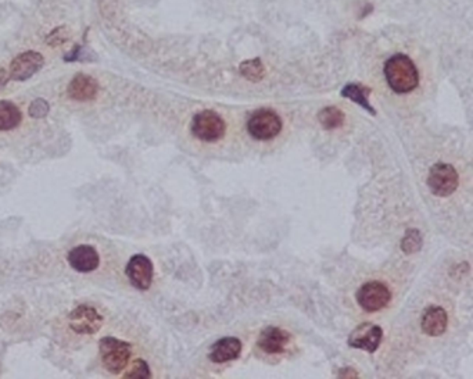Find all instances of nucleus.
I'll return each instance as SVG.
<instances>
[{
    "label": "nucleus",
    "mask_w": 473,
    "mask_h": 379,
    "mask_svg": "<svg viewBox=\"0 0 473 379\" xmlns=\"http://www.w3.org/2000/svg\"><path fill=\"white\" fill-rule=\"evenodd\" d=\"M385 77L396 93H410L419 85V72L414 62L406 55L392 56L385 64Z\"/></svg>",
    "instance_id": "nucleus-1"
},
{
    "label": "nucleus",
    "mask_w": 473,
    "mask_h": 379,
    "mask_svg": "<svg viewBox=\"0 0 473 379\" xmlns=\"http://www.w3.org/2000/svg\"><path fill=\"white\" fill-rule=\"evenodd\" d=\"M99 350L105 368L116 375L121 374L126 368L132 354L131 343L112 336L103 338L100 340Z\"/></svg>",
    "instance_id": "nucleus-2"
},
{
    "label": "nucleus",
    "mask_w": 473,
    "mask_h": 379,
    "mask_svg": "<svg viewBox=\"0 0 473 379\" xmlns=\"http://www.w3.org/2000/svg\"><path fill=\"white\" fill-rule=\"evenodd\" d=\"M282 119L271 109L255 110L248 121L247 131L257 140H271L282 131Z\"/></svg>",
    "instance_id": "nucleus-3"
},
{
    "label": "nucleus",
    "mask_w": 473,
    "mask_h": 379,
    "mask_svg": "<svg viewBox=\"0 0 473 379\" xmlns=\"http://www.w3.org/2000/svg\"><path fill=\"white\" fill-rule=\"evenodd\" d=\"M225 121L213 110H203L193 117L192 133L203 142H217L224 138Z\"/></svg>",
    "instance_id": "nucleus-4"
},
{
    "label": "nucleus",
    "mask_w": 473,
    "mask_h": 379,
    "mask_svg": "<svg viewBox=\"0 0 473 379\" xmlns=\"http://www.w3.org/2000/svg\"><path fill=\"white\" fill-rule=\"evenodd\" d=\"M458 173L451 164L437 163L429 171L427 187L433 194L439 197H447L453 194L458 188Z\"/></svg>",
    "instance_id": "nucleus-5"
},
{
    "label": "nucleus",
    "mask_w": 473,
    "mask_h": 379,
    "mask_svg": "<svg viewBox=\"0 0 473 379\" xmlns=\"http://www.w3.org/2000/svg\"><path fill=\"white\" fill-rule=\"evenodd\" d=\"M392 300L389 288L382 282H368L357 292V302L359 307L368 313H376L385 309Z\"/></svg>",
    "instance_id": "nucleus-6"
},
{
    "label": "nucleus",
    "mask_w": 473,
    "mask_h": 379,
    "mask_svg": "<svg viewBox=\"0 0 473 379\" xmlns=\"http://www.w3.org/2000/svg\"><path fill=\"white\" fill-rule=\"evenodd\" d=\"M125 274L131 285L138 291H147L152 286L154 268L153 262L145 254H135L126 264Z\"/></svg>",
    "instance_id": "nucleus-7"
},
{
    "label": "nucleus",
    "mask_w": 473,
    "mask_h": 379,
    "mask_svg": "<svg viewBox=\"0 0 473 379\" xmlns=\"http://www.w3.org/2000/svg\"><path fill=\"white\" fill-rule=\"evenodd\" d=\"M68 319L71 329L81 335H93L103 325V316L95 307L86 305L74 309Z\"/></svg>",
    "instance_id": "nucleus-8"
},
{
    "label": "nucleus",
    "mask_w": 473,
    "mask_h": 379,
    "mask_svg": "<svg viewBox=\"0 0 473 379\" xmlns=\"http://www.w3.org/2000/svg\"><path fill=\"white\" fill-rule=\"evenodd\" d=\"M383 339V331L380 326L372 322H362L349 336V345L354 349H361L368 353H375Z\"/></svg>",
    "instance_id": "nucleus-9"
},
{
    "label": "nucleus",
    "mask_w": 473,
    "mask_h": 379,
    "mask_svg": "<svg viewBox=\"0 0 473 379\" xmlns=\"http://www.w3.org/2000/svg\"><path fill=\"white\" fill-rule=\"evenodd\" d=\"M44 56L38 52L28 51L18 55L10 64V77L14 81H27L44 67Z\"/></svg>",
    "instance_id": "nucleus-10"
},
{
    "label": "nucleus",
    "mask_w": 473,
    "mask_h": 379,
    "mask_svg": "<svg viewBox=\"0 0 473 379\" xmlns=\"http://www.w3.org/2000/svg\"><path fill=\"white\" fill-rule=\"evenodd\" d=\"M289 342H291L289 332L278 326H268L264 331H261L257 345L267 354H279L285 352V347L288 346Z\"/></svg>",
    "instance_id": "nucleus-11"
},
{
    "label": "nucleus",
    "mask_w": 473,
    "mask_h": 379,
    "mask_svg": "<svg viewBox=\"0 0 473 379\" xmlns=\"http://www.w3.org/2000/svg\"><path fill=\"white\" fill-rule=\"evenodd\" d=\"M68 96L76 102L93 100L99 93L98 81L86 74H76L68 85Z\"/></svg>",
    "instance_id": "nucleus-12"
},
{
    "label": "nucleus",
    "mask_w": 473,
    "mask_h": 379,
    "mask_svg": "<svg viewBox=\"0 0 473 379\" xmlns=\"http://www.w3.org/2000/svg\"><path fill=\"white\" fill-rule=\"evenodd\" d=\"M68 264L78 272H92L100 264L99 253L89 245H79L67 255Z\"/></svg>",
    "instance_id": "nucleus-13"
},
{
    "label": "nucleus",
    "mask_w": 473,
    "mask_h": 379,
    "mask_svg": "<svg viewBox=\"0 0 473 379\" xmlns=\"http://www.w3.org/2000/svg\"><path fill=\"white\" fill-rule=\"evenodd\" d=\"M240 353H241V342L237 338L228 336V338L220 339L211 346L208 359L213 363L222 364V363L236 360Z\"/></svg>",
    "instance_id": "nucleus-14"
},
{
    "label": "nucleus",
    "mask_w": 473,
    "mask_h": 379,
    "mask_svg": "<svg viewBox=\"0 0 473 379\" xmlns=\"http://www.w3.org/2000/svg\"><path fill=\"white\" fill-rule=\"evenodd\" d=\"M422 331L429 336H440L446 332L448 317L443 307L432 306L422 317Z\"/></svg>",
    "instance_id": "nucleus-15"
},
{
    "label": "nucleus",
    "mask_w": 473,
    "mask_h": 379,
    "mask_svg": "<svg viewBox=\"0 0 473 379\" xmlns=\"http://www.w3.org/2000/svg\"><path fill=\"white\" fill-rule=\"evenodd\" d=\"M371 93V89L369 88H365V86H361L358 84H349L343 88L342 91V96L346 98V99H350L353 100L354 103H357L358 106H361L362 109H365L369 114L375 116L376 114V110L371 106L369 103V96Z\"/></svg>",
    "instance_id": "nucleus-16"
},
{
    "label": "nucleus",
    "mask_w": 473,
    "mask_h": 379,
    "mask_svg": "<svg viewBox=\"0 0 473 379\" xmlns=\"http://www.w3.org/2000/svg\"><path fill=\"white\" fill-rule=\"evenodd\" d=\"M20 109L8 100H0V131H11L21 124Z\"/></svg>",
    "instance_id": "nucleus-17"
},
{
    "label": "nucleus",
    "mask_w": 473,
    "mask_h": 379,
    "mask_svg": "<svg viewBox=\"0 0 473 379\" xmlns=\"http://www.w3.org/2000/svg\"><path fill=\"white\" fill-rule=\"evenodd\" d=\"M345 113L335 107V106H331V107H325L319 112L318 114V121L321 123V126H324L325 129L331 131V129H338L340 126H343L345 123Z\"/></svg>",
    "instance_id": "nucleus-18"
},
{
    "label": "nucleus",
    "mask_w": 473,
    "mask_h": 379,
    "mask_svg": "<svg viewBox=\"0 0 473 379\" xmlns=\"http://www.w3.org/2000/svg\"><path fill=\"white\" fill-rule=\"evenodd\" d=\"M423 238L418 230H408L401 241V251L406 254H414L422 249Z\"/></svg>",
    "instance_id": "nucleus-19"
},
{
    "label": "nucleus",
    "mask_w": 473,
    "mask_h": 379,
    "mask_svg": "<svg viewBox=\"0 0 473 379\" xmlns=\"http://www.w3.org/2000/svg\"><path fill=\"white\" fill-rule=\"evenodd\" d=\"M240 72L248 81H260L264 77V65L260 59L248 60L240 65Z\"/></svg>",
    "instance_id": "nucleus-20"
},
{
    "label": "nucleus",
    "mask_w": 473,
    "mask_h": 379,
    "mask_svg": "<svg viewBox=\"0 0 473 379\" xmlns=\"http://www.w3.org/2000/svg\"><path fill=\"white\" fill-rule=\"evenodd\" d=\"M150 377H152V371H150L147 363L143 361V360H136L133 363L132 368L128 373H125V375H124V378L142 379L150 378Z\"/></svg>",
    "instance_id": "nucleus-21"
},
{
    "label": "nucleus",
    "mask_w": 473,
    "mask_h": 379,
    "mask_svg": "<svg viewBox=\"0 0 473 379\" xmlns=\"http://www.w3.org/2000/svg\"><path fill=\"white\" fill-rule=\"evenodd\" d=\"M51 107H49V103L45 100V99H35L31 105H29V116L34 117V119H44L48 116Z\"/></svg>",
    "instance_id": "nucleus-22"
},
{
    "label": "nucleus",
    "mask_w": 473,
    "mask_h": 379,
    "mask_svg": "<svg viewBox=\"0 0 473 379\" xmlns=\"http://www.w3.org/2000/svg\"><path fill=\"white\" fill-rule=\"evenodd\" d=\"M68 41V31L65 27H60L56 28L49 36H48V44L52 46H58V45H62L64 42Z\"/></svg>",
    "instance_id": "nucleus-23"
},
{
    "label": "nucleus",
    "mask_w": 473,
    "mask_h": 379,
    "mask_svg": "<svg viewBox=\"0 0 473 379\" xmlns=\"http://www.w3.org/2000/svg\"><path fill=\"white\" fill-rule=\"evenodd\" d=\"M358 374L355 373L354 370L353 368H350V367H346L345 370H342L340 373H339V377H342V378H352V377H357Z\"/></svg>",
    "instance_id": "nucleus-24"
},
{
    "label": "nucleus",
    "mask_w": 473,
    "mask_h": 379,
    "mask_svg": "<svg viewBox=\"0 0 473 379\" xmlns=\"http://www.w3.org/2000/svg\"><path fill=\"white\" fill-rule=\"evenodd\" d=\"M7 81H8V75H7L6 69L0 68V89L7 84Z\"/></svg>",
    "instance_id": "nucleus-25"
}]
</instances>
